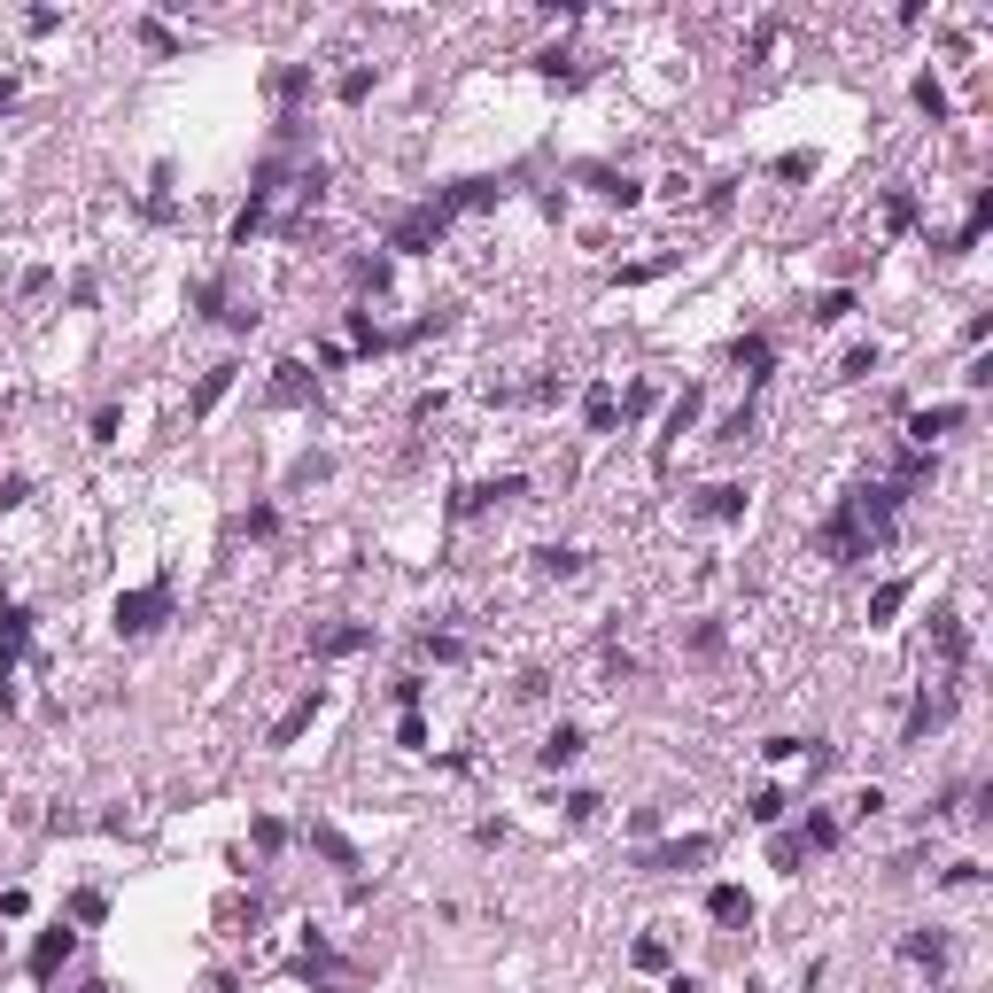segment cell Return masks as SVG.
I'll list each match as a JSON object with an SVG mask.
<instances>
[{
  "label": "cell",
  "instance_id": "1",
  "mask_svg": "<svg viewBox=\"0 0 993 993\" xmlns=\"http://www.w3.org/2000/svg\"><path fill=\"white\" fill-rule=\"evenodd\" d=\"M816 552H823V559H839V567H854V559H869V552H877V535L862 528L854 497H846V505H839V512H831V520L816 528Z\"/></svg>",
  "mask_w": 993,
  "mask_h": 993
},
{
  "label": "cell",
  "instance_id": "2",
  "mask_svg": "<svg viewBox=\"0 0 993 993\" xmlns=\"http://www.w3.org/2000/svg\"><path fill=\"white\" fill-rule=\"evenodd\" d=\"M109 621H117V637H155V628L171 621V582H148V590H125V598L109 605Z\"/></svg>",
  "mask_w": 993,
  "mask_h": 993
},
{
  "label": "cell",
  "instance_id": "3",
  "mask_svg": "<svg viewBox=\"0 0 993 993\" xmlns=\"http://www.w3.org/2000/svg\"><path fill=\"white\" fill-rule=\"evenodd\" d=\"M947 721H955V683L947 691H916L909 714H900V746H924L932 730H947Z\"/></svg>",
  "mask_w": 993,
  "mask_h": 993
},
{
  "label": "cell",
  "instance_id": "4",
  "mask_svg": "<svg viewBox=\"0 0 993 993\" xmlns=\"http://www.w3.org/2000/svg\"><path fill=\"white\" fill-rule=\"evenodd\" d=\"M442 233H450V210H442V203H419L412 218H396L389 249H396V256H427V249H435Z\"/></svg>",
  "mask_w": 993,
  "mask_h": 993
},
{
  "label": "cell",
  "instance_id": "5",
  "mask_svg": "<svg viewBox=\"0 0 993 993\" xmlns=\"http://www.w3.org/2000/svg\"><path fill=\"white\" fill-rule=\"evenodd\" d=\"M70 955H78V924H70V916H55V924L32 939V962H24V970H32L39 985H55V970H62Z\"/></svg>",
  "mask_w": 993,
  "mask_h": 993
},
{
  "label": "cell",
  "instance_id": "6",
  "mask_svg": "<svg viewBox=\"0 0 993 993\" xmlns=\"http://www.w3.org/2000/svg\"><path fill=\"white\" fill-rule=\"evenodd\" d=\"M746 505H753V489H746V482H706L691 512H698V520H714V528H738V520H746Z\"/></svg>",
  "mask_w": 993,
  "mask_h": 993
},
{
  "label": "cell",
  "instance_id": "7",
  "mask_svg": "<svg viewBox=\"0 0 993 993\" xmlns=\"http://www.w3.org/2000/svg\"><path fill=\"white\" fill-rule=\"evenodd\" d=\"M932 645H939V668H947V676L970 668V637H962V613H955V605H932Z\"/></svg>",
  "mask_w": 993,
  "mask_h": 993
},
{
  "label": "cell",
  "instance_id": "8",
  "mask_svg": "<svg viewBox=\"0 0 993 993\" xmlns=\"http://www.w3.org/2000/svg\"><path fill=\"white\" fill-rule=\"evenodd\" d=\"M698 412H706V389H683V396L668 404V427H660V442H653V466H668V450L698 427Z\"/></svg>",
  "mask_w": 993,
  "mask_h": 993
},
{
  "label": "cell",
  "instance_id": "9",
  "mask_svg": "<svg viewBox=\"0 0 993 993\" xmlns=\"http://www.w3.org/2000/svg\"><path fill=\"white\" fill-rule=\"evenodd\" d=\"M698 862H714V839H706V831H691V839H668V846H653V854H645V869H660V877H676V869H698Z\"/></svg>",
  "mask_w": 993,
  "mask_h": 993
},
{
  "label": "cell",
  "instance_id": "10",
  "mask_svg": "<svg viewBox=\"0 0 993 993\" xmlns=\"http://www.w3.org/2000/svg\"><path fill=\"white\" fill-rule=\"evenodd\" d=\"M730 366L746 373V389H761V381L776 373V342H769V334H738V342H730Z\"/></svg>",
  "mask_w": 993,
  "mask_h": 993
},
{
  "label": "cell",
  "instance_id": "11",
  "mask_svg": "<svg viewBox=\"0 0 993 993\" xmlns=\"http://www.w3.org/2000/svg\"><path fill=\"white\" fill-rule=\"evenodd\" d=\"M706 916H714L721 932H746V924H753V892H746V885H706Z\"/></svg>",
  "mask_w": 993,
  "mask_h": 993
},
{
  "label": "cell",
  "instance_id": "12",
  "mask_svg": "<svg viewBox=\"0 0 993 993\" xmlns=\"http://www.w3.org/2000/svg\"><path fill=\"white\" fill-rule=\"evenodd\" d=\"M962 419H970L962 404H924V412H909V442H916V450H932V442H939V435H955Z\"/></svg>",
  "mask_w": 993,
  "mask_h": 993
},
{
  "label": "cell",
  "instance_id": "13",
  "mask_svg": "<svg viewBox=\"0 0 993 993\" xmlns=\"http://www.w3.org/2000/svg\"><path fill=\"white\" fill-rule=\"evenodd\" d=\"M311 653H326V660L373 653V621H342V628H319V637H311Z\"/></svg>",
  "mask_w": 993,
  "mask_h": 993
},
{
  "label": "cell",
  "instance_id": "14",
  "mask_svg": "<svg viewBox=\"0 0 993 993\" xmlns=\"http://www.w3.org/2000/svg\"><path fill=\"white\" fill-rule=\"evenodd\" d=\"M311 396H319V389H311V366H303V357H280V366H273V404L296 412V404H311Z\"/></svg>",
  "mask_w": 993,
  "mask_h": 993
},
{
  "label": "cell",
  "instance_id": "15",
  "mask_svg": "<svg viewBox=\"0 0 993 993\" xmlns=\"http://www.w3.org/2000/svg\"><path fill=\"white\" fill-rule=\"evenodd\" d=\"M303 846H311V854H326V862H334L342 877H357V869H366V854H357V846H349V839H342L334 823H311V831H303Z\"/></svg>",
  "mask_w": 993,
  "mask_h": 993
},
{
  "label": "cell",
  "instance_id": "16",
  "mask_svg": "<svg viewBox=\"0 0 993 993\" xmlns=\"http://www.w3.org/2000/svg\"><path fill=\"white\" fill-rule=\"evenodd\" d=\"M319 706H326V691L311 683V691H303V698H296V706H288L280 721H273V738H264V746H296V738L311 730V721H319Z\"/></svg>",
  "mask_w": 993,
  "mask_h": 993
},
{
  "label": "cell",
  "instance_id": "17",
  "mask_svg": "<svg viewBox=\"0 0 993 993\" xmlns=\"http://www.w3.org/2000/svg\"><path fill=\"white\" fill-rule=\"evenodd\" d=\"M582 178H590L605 203H621V210H637V203H645V187H637L628 171H613V163H582Z\"/></svg>",
  "mask_w": 993,
  "mask_h": 993
},
{
  "label": "cell",
  "instance_id": "18",
  "mask_svg": "<svg viewBox=\"0 0 993 993\" xmlns=\"http://www.w3.org/2000/svg\"><path fill=\"white\" fill-rule=\"evenodd\" d=\"M900 955H909L916 970H947V955H955V939H947V932H932V924H916L909 939H900Z\"/></svg>",
  "mask_w": 993,
  "mask_h": 993
},
{
  "label": "cell",
  "instance_id": "19",
  "mask_svg": "<svg viewBox=\"0 0 993 993\" xmlns=\"http://www.w3.org/2000/svg\"><path fill=\"white\" fill-rule=\"evenodd\" d=\"M582 746H590V738H582V721H559V730H552L544 746H535V761H544V769H575V761H582Z\"/></svg>",
  "mask_w": 993,
  "mask_h": 993
},
{
  "label": "cell",
  "instance_id": "20",
  "mask_svg": "<svg viewBox=\"0 0 993 993\" xmlns=\"http://www.w3.org/2000/svg\"><path fill=\"white\" fill-rule=\"evenodd\" d=\"M909 598H916V582H909V575H892V582H877V590H869V628H892V613H900V605H909Z\"/></svg>",
  "mask_w": 993,
  "mask_h": 993
},
{
  "label": "cell",
  "instance_id": "21",
  "mask_svg": "<svg viewBox=\"0 0 993 993\" xmlns=\"http://www.w3.org/2000/svg\"><path fill=\"white\" fill-rule=\"evenodd\" d=\"M582 427H590V435H613V427H621V396H613L605 381H590V396H582Z\"/></svg>",
  "mask_w": 993,
  "mask_h": 993
},
{
  "label": "cell",
  "instance_id": "22",
  "mask_svg": "<svg viewBox=\"0 0 993 993\" xmlns=\"http://www.w3.org/2000/svg\"><path fill=\"white\" fill-rule=\"evenodd\" d=\"M721 645H730V628H721V621H706V613L683 628V653H691V660H721Z\"/></svg>",
  "mask_w": 993,
  "mask_h": 993
},
{
  "label": "cell",
  "instance_id": "23",
  "mask_svg": "<svg viewBox=\"0 0 993 993\" xmlns=\"http://www.w3.org/2000/svg\"><path fill=\"white\" fill-rule=\"evenodd\" d=\"M24 645H32V613L24 605H0V668H9Z\"/></svg>",
  "mask_w": 993,
  "mask_h": 993
},
{
  "label": "cell",
  "instance_id": "24",
  "mask_svg": "<svg viewBox=\"0 0 993 993\" xmlns=\"http://www.w3.org/2000/svg\"><path fill=\"white\" fill-rule=\"evenodd\" d=\"M535 567L559 575V582H575V575L590 567V552H575V544H544V552H535Z\"/></svg>",
  "mask_w": 993,
  "mask_h": 993
},
{
  "label": "cell",
  "instance_id": "25",
  "mask_svg": "<svg viewBox=\"0 0 993 993\" xmlns=\"http://www.w3.org/2000/svg\"><path fill=\"white\" fill-rule=\"evenodd\" d=\"M799 839H807V854H831V846H839V816L807 807V816H799Z\"/></svg>",
  "mask_w": 993,
  "mask_h": 993
},
{
  "label": "cell",
  "instance_id": "26",
  "mask_svg": "<svg viewBox=\"0 0 993 993\" xmlns=\"http://www.w3.org/2000/svg\"><path fill=\"white\" fill-rule=\"evenodd\" d=\"M233 373H241V366H210V373H203V389H195V419H210V412L226 404V389H233Z\"/></svg>",
  "mask_w": 993,
  "mask_h": 993
},
{
  "label": "cell",
  "instance_id": "27",
  "mask_svg": "<svg viewBox=\"0 0 993 993\" xmlns=\"http://www.w3.org/2000/svg\"><path fill=\"white\" fill-rule=\"evenodd\" d=\"M535 78H552V85H575V78H582V55H567V47H544V55H535Z\"/></svg>",
  "mask_w": 993,
  "mask_h": 993
},
{
  "label": "cell",
  "instance_id": "28",
  "mask_svg": "<svg viewBox=\"0 0 993 993\" xmlns=\"http://www.w3.org/2000/svg\"><path fill=\"white\" fill-rule=\"evenodd\" d=\"M799 862H807V839H799V831H776V839H769V869L799 877Z\"/></svg>",
  "mask_w": 993,
  "mask_h": 993
},
{
  "label": "cell",
  "instance_id": "29",
  "mask_svg": "<svg viewBox=\"0 0 993 993\" xmlns=\"http://www.w3.org/2000/svg\"><path fill=\"white\" fill-rule=\"evenodd\" d=\"M877 366H885V349H877V342H854V349H846V366H839V381H869Z\"/></svg>",
  "mask_w": 993,
  "mask_h": 993
},
{
  "label": "cell",
  "instance_id": "30",
  "mask_svg": "<svg viewBox=\"0 0 993 993\" xmlns=\"http://www.w3.org/2000/svg\"><path fill=\"white\" fill-rule=\"evenodd\" d=\"M746 816H753L761 831H776V823H784V792H776V784H761V792L746 799Z\"/></svg>",
  "mask_w": 993,
  "mask_h": 993
},
{
  "label": "cell",
  "instance_id": "31",
  "mask_svg": "<svg viewBox=\"0 0 993 993\" xmlns=\"http://www.w3.org/2000/svg\"><path fill=\"white\" fill-rule=\"evenodd\" d=\"M102 916H109V892H94V885L70 892V924H102Z\"/></svg>",
  "mask_w": 993,
  "mask_h": 993
},
{
  "label": "cell",
  "instance_id": "32",
  "mask_svg": "<svg viewBox=\"0 0 993 993\" xmlns=\"http://www.w3.org/2000/svg\"><path fill=\"white\" fill-rule=\"evenodd\" d=\"M753 435H761V412H753V404H746V412H730V419L714 427V442H753Z\"/></svg>",
  "mask_w": 993,
  "mask_h": 993
},
{
  "label": "cell",
  "instance_id": "33",
  "mask_svg": "<svg viewBox=\"0 0 993 993\" xmlns=\"http://www.w3.org/2000/svg\"><path fill=\"white\" fill-rule=\"evenodd\" d=\"M249 839H256V854H280V846H288V823H280V816H256Z\"/></svg>",
  "mask_w": 993,
  "mask_h": 993
},
{
  "label": "cell",
  "instance_id": "34",
  "mask_svg": "<svg viewBox=\"0 0 993 993\" xmlns=\"http://www.w3.org/2000/svg\"><path fill=\"white\" fill-rule=\"evenodd\" d=\"M916 109H924V117H932V125H939V117H947V85H939V78H932V70H924V78H916Z\"/></svg>",
  "mask_w": 993,
  "mask_h": 993
},
{
  "label": "cell",
  "instance_id": "35",
  "mask_svg": "<svg viewBox=\"0 0 993 993\" xmlns=\"http://www.w3.org/2000/svg\"><path fill=\"white\" fill-rule=\"evenodd\" d=\"M373 85H381V70H349V78L334 85V94H342V102L357 109V102H366V94H373Z\"/></svg>",
  "mask_w": 993,
  "mask_h": 993
},
{
  "label": "cell",
  "instance_id": "36",
  "mask_svg": "<svg viewBox=\"0 0 993 993\" xmlns=\"http://www.w3.org/2000/svg\"><path fill=\"white\" fill-rule=\"evenodd\" d=\"M846 311H854V288H831V296H823V303H816V326H839V319H846Z\"/></svg>",
  "mask_w": 993,
  "mask_h": 993
},
{
  "label": "cell",
  "instance_id": "37",
  "mask_svg": "<svg viewBox=\"0 0 993 993\" xmlns=\"http://www.w3.org/2000/svg\"><path fill=\"white\" fill-rule=\"evenodd\" d=\"M273 528H280V512H273V505H249V512H241V535H256V544H264Z\"/></svg>",
  "mask_w": 993,
  "mask_h": 993
},
{
  "label": "cell",
  "instance_id": "38",
  "mask_svg": "<svg viewBox=\"0 0 993 993\" xmlns=\"http://www.w3.org/2000/svg\"><path fill=\"white\" fill-rule=\"evenodd\" d=\"M598 816H605L598 792H567V823H598Z\"/></svg>",
  "mask_w": 993,
  "mask_h": 993
},
{
  "label": "cell",
  "instance_id": "39",
  "mask_svg": "<svg viewBox=\"0 0 993 993\" xmlns=\"http://www.w3.org/2000/svg\"><path fill=\"white\" fill-rule=\"evenodd\" d=\"M419 653H427V660H442V668H450V660H466V645H459V637H435V628L419 637Z\"/></svg>",
  "mask_w": 993,
  "mask_h": 993
},
{
  "label": "cell",
  "instance_id": "40",
  "mask_svg": "<svg viewBox=\"0 0 993 993\" xmlns=\"http://www.w3.org/2000/svg\"><path fill=\"white\" fill-rule=\"evenodd\" d=\"M396 746H404V753H419V746H427V721H419V706L396 721Z\"/></svg>",
  "mask_w": 993,
  "mask_h": 993
},
{
  "label": "cell",
  "instance_id": "41",
  "mask_svg": "<svg viewBox=\"0 0 993 993\" xmlns=\"http://www.w3.org/2000/svg\"><path fill=\"white\" fill-rule=\"evenodd\" d=\"M389 691H396V706H404V714H412V706H419V698H427V676H396V683H389Z\"/></svg>",
  "mask_w": 993,
  "mask_h": 993
},
{
  "label": "cell",
  "instance_id": "42",
  "mask_svg": "<svg viewBox=\"0 0 993 993\" xmlns=\"http://www.w3.org/2000/svg\"><path fill=\"white\" fill-rule=\"evenodd\" d=\"M854 816H862V823L885 816V784H862V792H854Z\"/></svg>",
  "mask_w": 993,
  "mask_h": 993
},
{
  "label": "cell",
  "instance_id": "43",
  "mask_svg": "<svg viewBox=\"0 0 993 993\" xmlns=\"http://www.w3.org/2000/svg\"><path fill=\"white\" fill-rule=\"evenodd\" d=\"M140 39H148V47H155V55H178V39H171V32H163V24H155V16H140Z\"/></svg>",
  "mask_w": 993,
  "mask_h": 993
},
{
  "label": "cell",
  "instance_id": "44",
  "mask_svg": "<svg viewBox=\"0 0 993 993\" xmlns=\"http://www.w3.org/2000/svg\"><path fill=\"white\" fill-rule=\"evenodd\" d=\"M117 427H125V412H117V404H102V412H94V442H117Z\"/></svg>",
  "mask_w": 993,
  "mask_h": 993
},
{
  "label": "cell",
  "instance_id": "45",
  "mask_svg": "<svg viewBox=\"0 0 993 993\" xmlns=\"http://www.w3.org/2000/svg\"><path fill=\"white\" fill-rule=\"evenodd\" d=\"M637 970H668V939H637Z\"/></svg>",
  "mask_w": 993,
  "mask_h": 993
},
{
  "label": "cell",
  "instance_id": "46",
  "mask_svg": "<svg viewBox=\"0 0 993 993\" xmlns=\"http://www.w3.org/2000/svg\"><path fill=\"white\" fill-rule=\"evenodd\" d=\"M885 218L892 226H916V195H885Z\"/></svg>",
  "mask_w": 993,
  "mask_h": 993
},
{
  "label": "cell",
  "instance_id": "47",
  "mask_svg": "<svg viewBox=\"0 0 993 993\" xmlns=\"http://www.w3.org/2000/svg\"><path fill=\"white\" fill-rule=\"evenodd\" d=\"M24 497H32V482H24V474H9V482H0V512H16Z\"/></svg>",
  "mask_w": 993,
  "mask_h": 993
},
{
  "label": "cell",
  "instance_id": "48",
  "mask_svg": "<svg viewBox=\"0 0 993 993\" xmlns=\"http://www.w3.org/2000/svg\"><path fill=\"white\" fill-rule=\"evenodd\" d=\"M962 389H993V357H970V366H962Z\"/></svg>",
  "mask_w": 993,
  "mask_h": 993
},
{
  "label": "cell",
  "instance_id": "49",
  "mask_svg": "<svg viewBox=\"0 0 993 993\" xmlns=\"http://www.w3.org/2000/svg\"><path fill=\"white\" fill-rule=\"evenodd\" d=\"M792 753H807V738H769L761 746V761H792Z\"/></svg>",
  "mask_w": 993,
  "mask_h": 993
},
{
  "label": "cell",
  "instance_id": "50",
  "mask_svg": "<svg viewBox=\"0 0 993 993\" xmlns=\"http://www.w3.org/2000/svg\"><path fill=\"white\" fill-rule=\"evenodd\" d=\"M668 993H706V985H698L691 970H676V978H668Z\"/></svg>",
  "mask_w": 993,
  "mask_h": 993
},
{
  "label": "cell",
  "instance_id": "51",
  "mask_svg": "<svg viewBox=\"0 0 993 993\" xmlns=\"http://www.w3.org/2000/svg\"><path fill=\"white\" fill-rule=\"evenodd\" d=\"M78 993H117V985H109V978H85V985H78Z\"/></svg>",
  "mask_w": 993,
  "mask_h": 993
},
{
  "label": "cell",
  "instance_id": "52",
  "mask_svg": "<svg viewBox=\"0 0 993 993\" xmlns=\"http://www.w3.org/2000/svg\"><path fill=\"white\" fill-rule=\"evenodd\" d=\"M9 102H16V78H0V109H9Z\"/></svg>",
  "mask_w": 993,
  "mask_h": 993
},
{
  "label": "cell",
  "instance_id": "53",
  "mask_svg": "<svg viewBox=\"0 0 993 993\" xmlns=\"http://www.w3.org/2000/svg\"><path fill=\"white\" fill-rule=\"evenodd\" d=\"M319 993H342V985H319Z\"/></svg>",
  "mask_w": 993,
  "mask_h": 993
},
{
  "label": "cell",
  "instance_id": "54",
  "mask_svg": "<svg viewBox=\"0 0 993 993\" xmlns=\"http://www.w3.org/2000/svg\"><path fill=\"white\" fill-rule=\"evenodd\" d=\"M947 993H962V985H947Z\"/></svg>",
  "mask_w": 993,
  "mask_h": 993
}]
</instances>
